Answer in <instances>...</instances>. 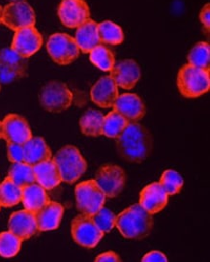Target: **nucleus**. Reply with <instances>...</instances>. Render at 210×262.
Masks as SVG:
<instances>
[{"label":"nucleus","mask_w":210,"mask_h":262,"mask_svg":"<svg viewBox=\"0 0 210 262\" xmlns=\"http://www.w3.org/2000/svg\"><path fill=\"white\" fill-rule=\"evenodd\" d=\"M169 195L159 182L145 186L140 193V205L153 215L164 209L167 204Z\"/></svg>","instance_id":"obj_18"},{"label":"nucleus","mask_w":210,"mask_h":262,"mask_svg":"<svg viewBox=\"0 0 210 262\" xmlns=\"http://www.w3.org/2000/svg\"><path fill=\"white\" fill-rule=\"evenodd\" d=\"M0 64L26 72L27 71V58L22 57L12 48L0 50Z\"/></svg>","instance_id":"obj_33"},{"label":"nucleus","mask_w":210,"mask_h":262,"mask_svg":"<svg viewBox=\"0 0 210 262\" xmlns=\"http://www.w3.org/2000/svg\"><path fill=\"white\" fill-rule=\"evenodd\" d=\"M1 17H2V7L0 6V24H1Z\"/></svg>","instance_id":"obj_41"},{"label":"nucleus","mask_w":210,"mask_h":262,"mask_svg":"<svg viewBox=\"0 0 210 262\" xmlns=\"http://www.w3.org/2000/svg\"><path fill=\"white\" fill-rule=\"evenodd\" d=\"M63 182L74 184L85 174L88 168L87 161L76 146L66 145L53 156Z\"/></svg>","instance_id":"obj_3"},{"label":"nucleus","mask_w":210,"mask_h":262,"mask_svg":"<svg viewBox=\"0 0 210 262\" xmlns=\"http://www.w3.org/2000/svg\"><path fill=\"white\" fill-rule=\"evenodd\" d=\"M75 41L81 53H89L96 46L101 44L98 34V24L89 18L81 26L77 27Z\"/></svg>","instance_id":"obj_22"},{"label":"nucleus","mask_w":210,"mask_h":262,"mask_svg":"<svg viewBox=\"0 0 210 262\" xmlns=\"http://www.w3.org/2000/svg\"><path fill=\"white\" fill-rule=\"evenodd\" d=\"M11 2H17V1H26V0H9Z\"/></svg>","instance_id":"obj_42"},{"label":"nucleus","mask_w":210,"mask_h":262,"mask_svg":"<svg viewBox=\"0 0 210 262\" xmlns=\"http://www.w3.org/2000/svg\"><path fill=\"white\" fill-rule=\"evenodd\" d=\"M115 140L118 154L130 163H142L152 150V136L140 123L129 122L121 135Z\"/></svg>","instance_id":"obj_1"},{"label":"nucleus","mask_w":210,"mask_h":262,"mask_svg":"<svg viewBox=\"0 0 210 262\" xmlns=\"http://www.w3.org/2000/svg\"><path fill=\"white\" fill-rule=\"evenodd\" d=\"M71 234L77 244L87 249H93L105 233L97 227L92 216L80 213L72 221Z\"/></svg>","instance_id":"obj_7"},{"label":"nucleus","mask_w":210,"mask_h":262,"mask_svg":"<svg viewBox=\"0 0 210 262\" xmlns=\"http://www.w3.org/2000/svg\"><path fill=\"white\" fill-rule=\"evenodd\" d=\"M47 51L58 65H69L78 59L80 53L75 38L66 33H55L51 36L47 43Z\"/></svg>","instance_id":"obj_8"},{"label":"nucleus","mask_w":210,"mask_h":262,"mask_svg":"<svg viewBox=\"0 0 210 262\" xmlns=\"http://www.w3.org/2000/svg\"><path fill=\"white\" fill-rule=\"evenodd\" d=\"M128 124V120L114 110L104 117L103 135L110 139H116L121 135Z\"/></svg>","instance_id":"obj_29"},{"label":"nucleus","mask_w":210,"mask_h":262,"mask_svg":"<svg viewBox=\"0 0 210 262\" xmlns=\"http://www.w3.org/2000/svg\"><path fill=\"white\" fill-rule=\"evenodd\" d=\"M188 64L201 68L209 70L210 65V46L207 42H199L191 49L187 56Z\"/></svg>","instance_id":"obj_30"},{"label":"nucleus","mask_w":210,"mask_h":262,"mask_svg":"<svg viewBox=\"0 0 210 262\" xmlns=\"http://www.w3.org/2000/svg\"><path fill=\"white\" fill-rule=\"evenodd\" d=\"M176 83L182 96L189 99L198 98L209 90V70L186 64L178 72Z\"/></svg>","instance_id":"obj_4"},{"label":"nucleus","mask_w":210,"mask_h":262,"mask_svg":"<svg viewBox=\"0 0 210 262\" xmlns=\"http://www.w3.org/2000/svg\"><path fill=\"white\" fill-rule=\"evenodd\" d=\"M96 262H119L121 261L120 256L114 252H107L101 253L95 258Z\"/></svg>","instance_id":"obj_39"},{"label":"nucleus","mask_w":210,"mask_h":262,"mask_svg":"<svg viewBox=\"0 0 210 262\" xmlns=\"http://www.w3.org/2000/svg\"><path fill=\"white\" fill-rule=\"evenodd\" d=\"M113 107L115 112L125 117L128 122H139L146 114L142 100L135 93H123L118 95Z\"/></svg>","instance_id":"obj_15"},{"label":"nucleus","mask_w":210,"mask_h":262,"mask_svg":"<svg viewBox=\"0 0 210 262\" xmlns=\"http://www.w3.org/2000/svg\"><path fill=\"white\" fill-rule=\"evenodd\" d=\"M98 34L101 44L118 46L124 41V32L121 27L112 20H104L98 24Z\"/></svg>","instance_id":"obj_25"},{"label":"nucleus","mask_w":210,"mask_h":262,"mask_svg":"<svg viewBox=\"0 0 210 262\" xmlns=\"http://www.w3.org/2000/svg\"><path fill=\"white\" fill-rule=\"evenodd\" d=\"M32 138L27 120L18 114H8L2 121V139L6 142L24 144Z\"/></svg>","instance_id":"obj_13"},{"label":"nucleus","mask_w":210,"mask_h":262,"mask_svg":"<svg viewBox=\"0 0 210 262\" xmlns=\"http://www.w3.org/2000/svg\"><path fill=\"white\" fill-rule=\"evenodd\" d=\"M115 227L126 239L142 240L150 234L153 218L140 203L133 204L116 216Z\"/></svg>","instance_id":"obj_2"},{"label":"nucleus","mask_w":210,"mask_h":262,"mask_svg":"<svg viewBox=\"0 0 210 262\" xmlns=\"http://www.w3.org/2000/svg\"><path fill=\"white\" fill-rule=\"evenodd\" d=\"M24 162L34 166L52 159V151L41 137H32L23 144Z\"/></svg>","instance_id":"obj_20"},{"label":"nucleus","mask_w":210,"mask_h":262,"mask_svg":"<svg viewBox=\"0 0 210 262\" xmlns=\"http://www.w3.org/2000/svg\"><path fill=\"white\" fill-rule=\"evenodd\" d=\"M92 219L94 220L97 227H99L104 233L111 232L115 227V220H116L115 214L104 206L101 209L98 210L95 214L92 215Z\"/></svg>","instance_id":"obj_34"},{"label":"nucleus","mask_w":210,"mask_h":262,"mask_svg":"<svg viewBox=\"0 0 210 262\" xmlns=\"http://www.w3.org/2000/svg\"><path fill=\"white\" fill-rule=\"evenodd\" d=\"M142 262H166L167 261V258H166V254H164L159 251H152L150 253H146L142 259Z\"/></svg>","instance_id":"obj_38"},{"label":"nucleus","mask_w":210,"mask_h":262,"mask_svg":"<svg viewBox=\"0 0 210 262\" xmlns=\"http://www.w3.org/2000/svg\"><path fill=\"white\" fill-rule=\"evenodd\" d=\"M64 214V207L59 202L49 201L35 212L36 223L39 231H50L58 228Z\"/></svg>","instance_id":"obj_19"},{"label":"nucleus","mask_w":210,"mask_h":262,"mask_svg":"<svg viewBox=\"0 0 210 262\" xmlns=\"http://www.w3.org/2000/svg\"><path fill=\"white\" fill-rule=\"evenodd\" d=\"M111 72V78L118 88L132 89L139 82L141 76L139 64L133 59H125L114 64Z\"/></svg>","instance_id":"obj_16"},{"label":"nucleus","mask_w":210,"mask_h":262,"mask_svg":"<svg viewBox=\"0 0 210 262\" xmlns=\"http://www.w3.org/2000/svg\"><path fill=\"white\" fill-rule=\"evenodd\" d=\"M118 95V86L111 76L102 77L90 90L91 101L102 108L113 107Z\"/></svg>","instance_id":"obj_17"},{"label":"nucleus","mask_w":210,"mask_h":262,"mask_svg":"<svg viewBox=\"0 0 210 262\" xmlns=\"http://www.w3.org/2000/svg\"><path fill=\"white\" fill-rule=\"evenodd\" d=\"M0 207H1V205H0Z\"/></svg>","instance_id":"obj_43"},{"label":"nucleus","mask_w":210,"mask_h":262,"mask_svg":"<svg viewBox=\"0 0 210 262\" xmlns=\"http://www.w3.org/2000/svg\"><path fill=\"white\" fill-rule=\"evenodd\" d=\"M126 179L122 167L113 164L100 166L95 175V181L108 198L119 195L126 186Z\"/></svg>","instance_id":"obj_10"},{"label":"nucleus","mask_w":210,"mask_h":262,"mask_svg":"<svg viewBox=\"0 0 210 262\" xmlns=\"http://www.w3.org/2000/svg\"><path fill=\"white\" fill-rule=\"evenodd\" d=\"M104 114L96 110H88L79 120L80 131L88 137H100L103 135Z\"/></svg>","instance_id":"obj_24"},{"label":"nucleus","mask_w":210,"mask_h":262,"mask_svg":"<svg viewBox=\"0 0 210 262\" xmlns=\"http://www.w3.org/2000/svg\"><path fill=\"white\" fill-rule=\"evenodd\" d=\"M57 15L64 27L77 28L90 18V9L85 0H62Z\"/></svg>","instance_id":"obj_11"},{"label":"nucleus","mask_w":210,"mask_h":262,"mask_svg":"<svg viewBox=\"0 0 210 262\" xmlns=\"http://www.w3.org/2000/svg\"><path fill=\"white\" fill-rule=\"evenodd\" d=\"M11 48L24 58L34 55L43 46V37L33 27H24L15 31Z\"/></svg>","instance_id":"obj_12"},{"label":"nucleus","mask_w":210,"mask_h":262,"mask_svg":"<svg viewBox=\"0 0 210 262\" xmlns=\"http://www.w3.org/2000/svg\"><path fill=\"white\" fill-rule=\"evenodd\" d=\"M8 177L20 188L36 182L33 166L25 162L12 163L8 169Z\"/></svg>","instance_id":"obj_26"},{"label":"nucleus","mask_w":210,"mask_h":262,"mask_svg":"<svg viewBox=\"0 0 210 262\" xmlns=\"http://www.w3.org/2000/svg\"><path fill=\"white\" fill-rule=\"evenodd\" d=\"M77 209L80 213L92 216L105 205V193L95 179L83 181L75 188Z\"/></svg>","instance_id":"obj_6"},{"label":"nucleus","mask_w":210,"mask_h":262,"mask_svg":"<svg viewBox=\"0 0 210 262\" xmlns=\"http://www.w3.org/2000/svg\"><path fill=\"white\" fill-rule=\"evenodd\" d=\"M22 191L17 184L14 183L7 176L0 183V205L3 207H13L22 202Z\"/></svg>","instance_id":"obj_27"},{"label":"nucleus","mask_w":210,"mask_h":262,"mask_svg":"<svg viewBox=\"0 0 210 262\" xmlns=\"http://www.w3.org/2000/svg\"><path fill=\"white\" fill-rule=\"evenodd\" d=\"M27 76L26 71L19 70L16 68L8 67L0 64V83L8 84L18 79H23Z\"/></svg>","instance_id":"obj_35"},{"label":"nucleus","mask_w":210,"mask_h":262,"mask_svg":"<svg viewBox=\"0 0 210 262\" xmlns=\"http://www.w3.org/2000/svg\"><path fill=\"white\" fill-rule=\"evenodd\" d=\"M0 88H1V86H0Z\"/></svg>","instance_id":"obj_44"},{"label":"nucleus","mask_w":210,"mask_h":262,"mask_svg":"<svg viewBox=\"0 0 210 262\" xmlns=\"http://www.w3.org/2000/svg\"><path fill=\"white\" fill-rule=\"evenodd\" d=\"M200 20L204 27L205 31L208 33L210 30V4L206 3L200 12Z\"/></svg>","instance_id":"obj_37"},{"label":"nucleus","mask_w":210,"mask_h":262,"mask_svg":"<svg viewBox=\"0 0 210 262\" xmlns=\"http://www.w3.org/2000/svg\"><path fill=\"white\" fill-rule=\"evenodd\" d=\"M22 240L11 231L0 233V256L11 258L16 256L22 248Z\"/></svg>","instance_id":"obj_31"},{"label":"nucleus","mask_w":210,"mask_h":262,"mask_svg":"<svg viewBox=\"0 0 210 262\" xmlns=\"http://www.w3.org/2000/svg\"><path fill=\"white\" fill-rule=\"evenodd\" d=\"M49 201L50 198L47 194L46 190L39 184H36L35 182L23 188L22 202L25 206V209L35 213Z\"/></svg>","instance_id":"obj_23"},{"label":"nucleus","mask_w":210,"mask_h":262,"mask_svg":"<svg viewBox=\"0 0 210 262\" xmlns=\"http://www.w3.org/2000/svg\"><path fill=\"white\" fill-rule=\"evenodd\" d=\"M8 229L22 241H27L39 231L36 223L35 213L29 210L14 212L8 221Z\"/></svg>","instance_id":"obj_14"},{"label":"nucleus","mask_w":210,"mask_h":262,"mask_svg":"<svg viewBox=\"0 0 210 262\" xmlns=\"http://www.w3.org/2000/svg\"><path fill=\"white\" fill-rule=\"evenodd\" d=\"M1 24L14 31L33 27L36 24L35 11L27 1L10 2L2 8Z\"/></svg>","instance_id":"obj_9"},{"label":"nucleus","mask_w":210,"mask_h":262,"mask_svg":"<svg viewBox=\"0 0 210 262\" xmlns=\"http://www.w3.org/2000/svg\"><path fill=\"white\" fill-rule=\"evenodd\" d=\"M33 171L36 182L46 191L53 190L62 182L58 168L52 159L35 165L33 166Z\"/></svg>","instance_id":"obj_21"},{"label":"nucleus","mask_w":210,"mask_h":262,"mask_svg":"<svg viewBox=\"0 0 210 262\" xmlns=\"http://www.w3.org/2000/svg\"><path fill=\"white\" fill-rule=\"evenodd\" d=\"M89 60L98 69L104 72H110L115 64L114 53L103 44L98 45L89 52Z\"/></svg>","instance_id":"obj_28"},{"label":"nucleus","mask_w":210,"mask_h":262,"mask_svg":"<svg viewBox=\"0 0 210 262\" xmlns=\"http://www.w3.org/2000/svg\"><path fill=\"white\" fill-rule=\"evenodd\" d=\"M2 139V122L0 121V140Z\"/></svg>","instance_id":"obj_40"},{"label":"nucleus","mask_w":210,"mask_h":262,"mask_svg":"<svg viewBox=\"0 0 210 262\" xmlns=\"http://www.w3.org/2000/svg\"><path fill=\"white\" fill-rule=\"evenodd\" d=\"M7 157L11 163L24 162L23 144L7 142Z\"/></svg>","instance_id":"obj_36"},{"label":"nucleus","mask_w":210,"mask_h":262,"mask_svg":"<svg viewBox=\"0 0 210 262\" xmlns=\"http://www.w3.org/2000/svg\"><path fill=\"white\" fill-rule=\"evenodd\" d=\"M39 102L47 112L54 114L61 113L72 105L73 93L65 83L53 80L41 88Z\"/></svg>","instance_id":"obj_5"},{"label":"nucleus","mask_w":210,"mask_h":262,"mask_svg":"<svg viewBox=\"0 0 210 262\" xmlns=\"http://www.w3.org/2000/svg\"><path fill=\"white\" fill-rule=\"evenodd\" d=\"M159 183L167 195H175L180 192L183 187V177L174 169H166L161 176Z\"/></svg>","instance_id":"obj_32"}]
</instances>
